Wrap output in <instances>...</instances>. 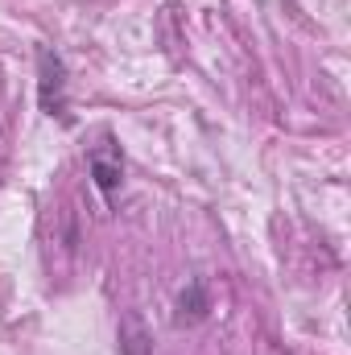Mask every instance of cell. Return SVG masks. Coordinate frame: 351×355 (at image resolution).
Here are the masks:
<instances>
[{"instance_id": "cell-1", "label": "cell", "mask_w": 351, "mask_h": 355, "mask_svg": "<svg viewBox=\"0 0 351 355\" xmlns=\"http://www.w3.org/2000/svg\"><path fill=\"white\" fill-rule=\"evenodd\" d=\"M37 99L46 116L67 120V62L50 46L37 50Z\"/></svg>"}, {"instance_id": "cell-2", "label": "cell", "mask_w": 351, "mask_h": 355, "mask_svg": "<svg viewBox=\"0 0 351 355\" xmlns=\"http://www.w3.org/2000/svg\"><path fill=\"white\" fill-rule=\"evenodd\" d=\"M87 166H91L95 186H99L103 194H116V190H120V182H124V162H120V153H116L112 145H99L87 157Z\"/></svg>"}, {"instance_id": "cell-3", "label": "cell", "mask_w": 351, "mask_h": 355, "mask_svg": "<svg viewBox=\"0 0 351 355\" xmlns=\"http://www.w3.org/2000/svg\"><path fill=\"white\" fill-rule=\"evenodd\" d=\"M207 310H211V293H207V285H203V281H190V285L178 293V302H174V327H194V322H203Z\"/></svg>"}, {"instance_id": "cell-4", "label": "cell", "mask_w": 351, "mask_h": 355, "mask_svg": "<svg viewBox=\"0 0 351 355\" xmlns=\"http://www.w3.org/2000/svg\"><path fill=\"white\" fill-rule=\"evenodd\" d=\"M116 347L120 355H153V335H149V327L141 322V314H124L120 318V327H116Z\"/></svg>"}]
</instances>
